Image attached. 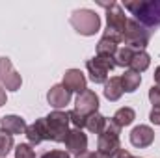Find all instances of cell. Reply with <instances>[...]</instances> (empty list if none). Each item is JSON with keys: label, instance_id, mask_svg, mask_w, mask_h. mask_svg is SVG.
Instances as JSON below:
<instances>
[{"label": "cell", "instance_id": "obj_30", "mask_svg": "<svg viewBox=\"0 0 160 158\" xmlns=\"http://www.w3.org/2000/svg\"><path fill=\"white\" fill-rule=\"evenodd\" d=\"M6 104V91L2 89V84H0V106Z\"/></svg>", "mask_w": 160, "mask_h": 158}, {"label": "cell", "instance_id": "obj_14", "mask_svg": "<svg viewBox=\"0 0 160 158\" xmlns=\"http://www.w3.org/2000/svg\"><path fill=\"white\" fill-rule=\"evenodd\" d=\"M24 136L28 138L30 145H39L41 141L48 140V132H47V125H45V117L43 119H36V123L26 126Z\"/></svg>", "mask_w": 160, "mask_h": 158}, {"label": "cell", "instance_id": "obj_28", "mask_svg": "<svg viewBox=\"0 0 160 158\" xmlns=\"http://www.w3.org/2000/svg\"><path fill=\"white\" fill-rule=\"evenodd\" d=\"M149 121L153 125H160V108H153L149 114Z\"/></svg>", "mask_w": 160, "mask_h": 158}, {"label": "cell", "instance_id": "obj_4", "mask_svg": "<svg viewBox=\"0 0 160 158\" xmlns=\"http://www.w3.org/2000/svg\"><path fill=\"white\" fill-rule=\"evenodd\" d=\"M69 112H62V110H54L45 117L47 125V132H48V140L56 141V143H63L69 132Z\"/></svg>", "mask_w": 160, "mask_h": 158}, {"label": "cell", "instance_id": "obj_21", "mask_svg": "<svg viewBox=\"0 0 160 158\" xmlns=\"http://www.w3.org/2000/svg\"><path fill=\"white\" fill-rule=\"evenodd\" d=\"M151 65V56L145 52V50H136L134 56H132V62H130V71H136V73H143L147 67Z\"/></svg>", "mask_w": 160, "mask_h": 158}, {"label": "cell", "instance_id": "obj_19", "mask_svg": "<svg viewBox=\"0 0 160 158\" xmlns=\"http://www.w3.org/2000/svg\"><path fill=\"white\" fill-rule=\"evenodd\" d=\"M134 119H136V112H134L130 106H123V108H119V110L114 114V117L110 119V121H112L114 125H118L119 128H123V126L132 125Z\"/></svg>", "mask_w": 160, "mask_h": 158}, {"label": "cell", "instance_id": "obj_10", "mask_svg": "<svg viewBox=\"0 0 160 158\" xmlns=\"http://www.w3.org/2000/svg\"><path fill=\"white\" fill-rule=\"evenodd\" d=\"M65 149L69 155H75L80 156L88 151V136L80 130V128H73L67 132V138H65Z\"/></svg>", "mask_w": 160, "mask_h": 158}, {"label": "cell", "instance_id": "obj_29", "mask_svg": "<svg viewBox=\"0 0 160 158\" xmlns=\"http://www.w3.org/2000/svg\"><path fill=\"white\" fill-rule=\"evenodd\" d=\"M114 158H134V156H132L128 151H125V149H119V151L114 155Z\"/></svg>", "mask_w": 160, "mask_h": 158}, {"label": "cell", "instance_id": "obj_17", "mask_svg": "<svg viewBox=\"0 0 160 158\" xmlns=\"http://www.w3.org/2000/svg\"><path fill=\"white\" fill-rule=\"evenodd\" d=\"M123 86H121V78L119 77H110V80L104 84V97L110 101V102H116L119 101L121 95H123Z\"/></svg>", "mask_w": 160, "mask_h": 158}, {"label": "cell", "instance_id": "obj_16", "mask_svg": "<svg viewBox=\"0 0 160 158\" xmlns=\"http://www.w3.org/2000/svg\"><path fill=\"white\" fill-rule=\"evenodd\" d=\"M119 43L114 39H110V37H101L99 43H97V56L99 58H106V60H114V56H116V52H118V47Z\"/></svg>", "mask_w": 160, "mask_h": 158}, {"label": "cell", "instance_id": "obj_22", "mask_svg": "<svg viewBox=\"0 0 160 158\" xmlns=\"http://www.w3.org/2000/svg\"><path fill=\"white\" fill-rule=\"evenodd\" d=\"M134 48H128V47H121L118 48L116 56H114V63L116 67H128L130 62H132V56H134Z\"/></svg>", "mask_w": 160, "mask_h": 158}, {"label": "cell", "instance_id": "obj_1", "mask_svg": "<svg viewBox=\"0 0 160 158\" xmlns=\"http://www.w3.org/2000/svg\"><path fill=\"white\" fill-rule=\"evenodd\" d=\"M127 11L134 15V21H138L145 28H158L160 26V0H134L125 2Z\"/></svg>", "mask_w": 160, "mask_h": 158}, {"label": "cell", "instance_id": "obj_7", "mask_svg": "<svg viewBox=\"0 0 160 158\" xmlns=\"http://www.w3.org/2000/svg\"><path fill=\"white\" fill-rule=\"evenodd\" d=\"M116 67L114 60H106V58H91L86 62V69H88V75H89V80L93 84H106L108 82V73Z\"/></svg>", "mask_w": 160, "mask_h": 158}, {"label": "cell", "instance_id": "obj_12", "mask_svg": "<svg viewBox=\"0 0 160 158\" xmlns=\"http://www.w3.org/2000/svg\"><path fill=\"white\" fill-rule=\"evenodd\" d=\"M155 141V130L149 125H138L130 132V143L138 149H145Z\"/></svg>", "mask_w": 160, "mask_h": 158}, {"label": "cell", "instance_id": "obj_23", "mask_svg": "<svg viewBox=\"0 0 160 158\" xmlns=\"http://www.w3.org/2000/svg\"><path fill=\"white\" fill-rule=\"evenodd\" d=\"M15 141H13V136L9 132H6L4 128H0V158H6L8 153L13 149Z\"/></svg>", "mask_w": 160, "mask_h": 158}, {"label": "cell", "instance_id": "obj_31", "mask_svg": "<svg viewBox=\"0 0 160 158\" xmlns=\"http://www.w3.org/2000/svg\"><path fill=\"white\" fill-rule=\"evenodd\" d=\"M153 77H155V82H157V86H160V65L157 67V69H155V75H153Z\"/></svg>", "mask_w": 160, "mask_h": 158}, {"label": "cell", "instance_id": "obj_5", "mask_svg": "<svg viewBox=\"0 0 160 158\" xmlns=\"http://www.w3.org/2000/svg\"><path fill=\"white\" fill-rule=\"evenodd\" d=\"M151 39V30L142 26L138 21L130 19L127 22V30L123 34V47H128V48H134V50H145V47L149 45Z\"/></svg>", "mask_w": 160, "mask_h": 158}, {"label": "cell", "instance_id": "obj_26", "mask_svg": "<svg viewBox=\"0 0 160 158\" xmlns=\"http://www.w3.org/2000/svg\"><path fill=\"white\" fill-rule=\"evenodd\" d=\"M149 101L153 108H160V86H153L149 89Z\"/></svg>", "mask_w": 160, "mask_h": 158}, {"label": "cell", "instance_id": "obj_11", "mask_svg": "<svg viewBox=\"0 0 160 158\" xmlns=\"http://www.w3.org/2000/svg\"><path fill=\"white\" fill-rule=\"evenodd\" d=\"M62 86L65 89H69L71 93H82L86 91L88 87V78L84 77V73L80 69H67L65 75H63V80H62Z\"/></svg>", "mask_w": 160, "mask_h": 158}, {"label": "cell", "instance_id": "obj_20", "mask_svg": "<svg viewBox=\"0 0 160 158\" xmlns=\"http://www.w3.org/2000/svg\"><path fill=\"white\" fill-rule=\"evenodd\" d=\"M106 125H108V119L104 117L102 114L95 112V114L88 116V119H86V126H84V128H88L91 134H101V132L106 128Z\"/></svg>", "mask_w": 160, "mask_h": 158}, {"label": "cell", "instance_id": "obj_32", "mask_svg": "<svg viewBox=\"0 0 160 158\" xmlns=\"http://www.w3.org/2000/svg\"><path fill=\"white\" fill-rule=\"evenodd\" d=\"M75 158H95V153H89V151H86L84 155H80V156H75Z\"/></svg>", "mask_w": 160, "mask_h": 158}, {"label": "cell", "instance_id": "obj_33", "mask_svg": "<svg viewBox=\"0 0 160 158\" xmlns=\"http://www.w3.org/2000/svg\"><path fill=\"white\" fill-rule=\"evenodd\" d=\"M95 158H114V156H110V155H104V153H95Z\"/></svg>", "mask_w": 160, "mask_h": 158}, {"label": "cell", "instance_id": "obj_9", "mask_svg": "<svg viewBox=\"0 0 160 158\" xmlns=\"http://www.w3.org/2000/svg\"><path fill=\"white\" fill-rule=\"evenodd\" d=\"M75 110L82 116H86V117L99 112V97H97V93L93 89L82 91L77 97V101H75Z\"/></svg>", "mask_w": 160, "mask_h": 158}, {"label": "cell", "instance_id": "obj_27", "mask_svg": "<svg viewBox=\"0 0 160 158\" xmlns=\"http://www.w3.org/2000/svg\"><path fill=\"white\" fill-rule=\"evenodd\" d=\"M39 158H71V155H69L67 151L54 149V151H47V153H43Z\"/></svg>", "mask_w": 160, "mask_h": 158}, {"label": "cell", "instance_id": "obj_8", "mask_svg": "<svg viewBox=\"0 0 160 158\" xmlns=\"http://www.w3.org/2000/svg\"><path fill=\"white\" fill-rule=\"evenodd\" d=\"M0 84L8 91H17L22 84L21 75L15 71L9 58H0Z\"/></svg>", "mask_w": 160, "mask_h": 158}, {"label": "cell", "instance_id": "obj_6", "mask_svg": "<svg viewBox=\"0 0 160 158\" xmlns=\"http://www.w3.org/2000/svg\"><path fill=\"white\" fill-rule=\"evenodd\" d=\"M119 134H121V128L110 121V123L106 125V128L99 134V140H97V149H99V153H104V155L114 156V155L121 149Z\"/></svg>", "mask_w": 160, "mask_h": 158}, {"label": "cell", "instance_id": "obj_34", "mask_svg": "<svg viewBox=\"0 0 160 158\" xmlns=\"http://www.w3.org/2000/svg\"><path fill=\"white\" fill-rule=\"evenodd\" d=\"M134 158H138V156H134Z\"/></svg>", "mask_w": 160, "mask_h": 158}, {"label": "cell", "instance_id": "obj_2", "mask_svg": "<svg viewBox=\"0 0 160 158\" xmlns=\"http://www.w3.org/2000/svg\"><path fill=\"white\" fill-rule=\"evenodd\" d=\"M99 4L102 7H106V30H104V37H110V39L121 43L123 34L127 30V22H128L123 6L118 4V2H110V4L99 2Z\"/></svg>", "mask_w": 160, "mask_h": 158}, {"label": "cell", "instance_id": "obj_24", "mask_svg": "<svg viewBox=\"0 0 160 158\" xmlns=\"http://www.w3.org/2000/svg\"><path fill=\"white\" fill-rule=\"evenodd\" d=\"M15 158H36V151L30 143H21L15 147Z\"/></svg>", "mask_w": 160, "mask_h": 158}, {"label": "cell", "instance_id": "obj_13", "mask_svg": "<svg viewBox=\"0 0 160 158\" xmlns=\"http://www.w3.org/2000/svg\"><path fill=\"white\" fill-rule=\"evenodd\" d=\"M47 101H48V104H50L54 110H62V108H65V106L69 104V101H71V91L65 89L62 84H56V86H52V87L48 89Z\"/></svg>", "mask_w": 160, "mask_h": 158}, {"label": "cell", "instance_id": "obj_25", "mask_svg": "<svg viewBox=\"0 0 160 158\" xmlns=\"http://www.w3.org/2000/svg\"><path fill=\"white\" fill-rule=\"evenodd\" d=\"M69 119H71V123L75 125V128H80V130H82V128L86 126V119L88 117L82 116V114H78L77 110H71V112H69Z\"/></svg>", "mask_w": 160, "mask_h": 158}, {"label": "cell", "instance_id": "obj_15", "mask_svg": "<svg viewBox=\"0 0 160 158\" xmlns=\"http://www.w3.org/2000/svg\"><path fill=\"white\" fill-rule=\"evenodd\" d=\"M0 125L6 132H9L11 136H17V134H24L26 132V121L21 117V116H4L0 117Z\"/></svg>", "mask_w": 160, "mask_h": 158}, {"label": "cell", "instance_id": "obj_18", "mask_svg": "<svg viewBox=\"0 0 160 158\" xmlns=\"http://www.w3.org/2000/svg\"><path fill=\"white\" fill-rule=\"evenodd\" d=\"M119 78H121V86H123L125 93H134L140 87V84H142V75L136 73V71H130V69L125 71Z\"/></svg>", "mask_w": 160, "mask_h": 158}, {"label": "cell", "instance_id": "obj_3", "mask_svg": "<svg viewBox=\"0 0 160 158\" xmlns=\"http://www.w3.org/2000/svg\"><path fill=\"white\" fill-rule=\"evenodd\" d=\"M69 22L80 36H95L101 30V17L93 9H88V7L75 9Z\"/></svg>", "mask_w": 160, "mask_h": 158}]
</instances>
